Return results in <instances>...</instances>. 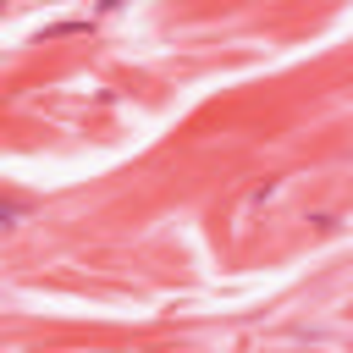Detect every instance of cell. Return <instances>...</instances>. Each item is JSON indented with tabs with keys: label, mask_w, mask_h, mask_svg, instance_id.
<instances>
[{
	"label": "cell",
	"mask_w": 353,
	"mask_h": 353,
	"mask_svg": "<svg viewBox=\"0 0 353 353\" xmlns=\"http://www.w3.org/2000/svg\"><path fill=\"white\" fill-rule=\"evenodd\" d=\"M22 215H28V204H11V199H0V226L11 232V226H22Z\"/></svg>",
	"instance_id": "1"
},
{
	"label": "cell",
	"mask_w": 353,
	"mask_h": 353,
	"mask_svg": "<svg viewBox=\"0 0 353 353\" xmlns=\"http://www.w3.org/2000/svg\"><path fill=\"white\" fill-rule=\"evenodd\" d=\"M116 6H121V0H99V11H116Z\"/></svg>",
	"instance_id": "2"
}]
</instances>
